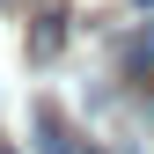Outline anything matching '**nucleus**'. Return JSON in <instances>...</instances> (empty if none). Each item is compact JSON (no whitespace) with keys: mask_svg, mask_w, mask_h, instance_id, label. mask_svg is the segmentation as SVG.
Returning <instances> with one entry per match:
<instances>
[{"mask_svg":"<svg viewBox=\"0 0 154 154\" xmlns=\"http://www.w3.org/2000/svg\"><path fill=\"white\" fill-rule=\"evenodd\" d=\"M37 154H81V140H73V132H66V118H59V110H37Z\"/></svg>","mask_w":154,"mask_h":154,"instance_id":"f03ea898","label":"nucleus"},{"mask_svg":"<svg viewBox=\"0 0 154 154\" xmlns=\"http://www.w3.org/2000/svg\"><path fill=\"white\" fill-rule=\"evenodd\" d=\"M22 44H29L37 66H51V59L66 51V8H59V0H44V8L29 15V37H22Z\"/></svg>","mask_w":154,"mask_h":154,"instance_id":"f257e3e1","label":"nucleus"},{"mask_svg":"<svg viewBox=\"0 0 154 154\" xmlns=\"http://www.w3.org/2000/svg\"><path fill=\"white\" fill-rule=\"evenodd\" d=\"M0 154H15V147H0Z\"/></svg>","mask_w":154,"mask_h":154,"instance_id":"20e7f679","label":"nucleus"},{"mask_svg":"<svg viewBox=\"0 0 154 154\" xmlns=\"http://www.w3.org/2000/svg\"><path fill=\"white\" fill-rule=\"evenodd\" d=\"M125 66H132V73H154V22L125 29Z\"/></svg>","mask_w":154,"mask_h":154,"instance_id":"7ed1b4c3","label":"nucleus"}]
</instances>
